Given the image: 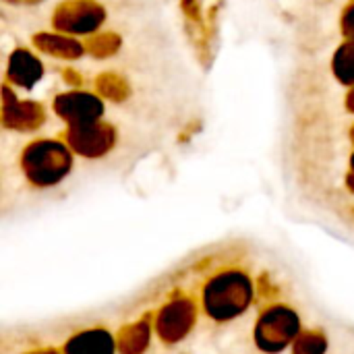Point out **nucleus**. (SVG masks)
Here are the masks:
<instances>
[{
    "mask_svg": "<svg viewBox=\"0 0 354 354\" xmlns=\"http://www.w3.org/2000/svg\"><path fill=\"white\" fill-rule=\"evenodd\" d=\"M73 354H112V342L102 332H91L71 344Z\"/></svg>",
    "mask_w": 354,
    "mask_h": 354,
    "instance_id": "nucleus-1",
    "label": "nucleus"
}]
</instances>
